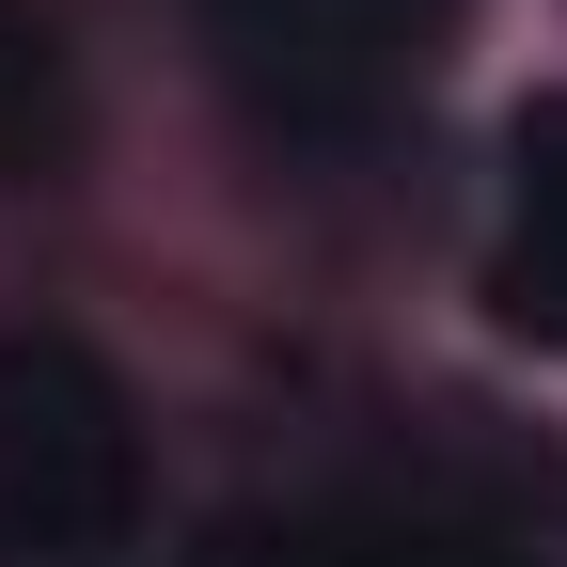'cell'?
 <instances>
[{
	"label": "cell",
	"instance_id": "3957f363",
	"mask_svg": "<svg viewBox=\"0 0 567 567\" xmlns=\"http://www.w3.org/2000/svg\"><path fill=\"white\" fill-rule=\"evenodd\" d=\"M488 331L567 363V95L505 126V205H488Z\"/></svg>",
	"mask_w": 567,
	"mask_h": 567
},
{
	"label": "cell",
	"instance_id": "277c9868",
	"mask_svg": "<svg viewBox=\"0 0 567 567\" xmlns=\"http://www.w3.org/2000/svg\"><path fill=\"white\" fill-rule=\"evenodd\" d=\"M80 158V48L48 0H0V189H48Z\"/></svg>",
	"mask_w": 567,
	"mask_h": 567
},
{
	"label": "cell",
	"instance_id": "5b68a950",
	"mask_svg": "<svg viewBox=\"0 0 567 567\" xmlns=\"http://www.w3.org/2000/svg\"><path fill=\"white\" fill-rule=\"evenodd\" d=\"M252 567H520V551L457 505H331V520L252 536Z\"/></svg>",
	"mask_w": 567,
	"mask_h": 567
},
{
	"label": "cell",
	"instance_id": "6da1fadb",
	"mask_svg": "<svg viewBox=\"0 0 567 567\" xmlns=\"http://www.w3.org/2000/svg\"><path fill=\"white\" fill-rule=\"evenodd\" d=\"M142 536L126 379L63 331H0V567H95Z\"/></svg>",
	"mask_w": 567,
	"mask_h": 567
},
{
	"label": "cell",
	"instance_id": "7a4b0ae2",
	"mask_svg": "<svg viewBox=\"0 0 567 567\" xmlns=\"http://www.w3.org/2000/svg\"><path fill=\"white\" fill-rule=\"evenodd\" d=\"M442 17L457 0H205V48L284 142H363L425 95Z\"/></svg>",
	"mask_w": 567,
	"mask_h": 567
},
{
	"label": "cell",
	"instance_id": "8992f818",
	"mask_svg": "<svg viewBox=\"0 0 567 567\" xmlns=\"http://www.w3.org/2000/svg\"><path fill=\"white\" fill-rule=\"evenodd\" d=\"M205 567H252V536H221V551H205Z\"/></svg>",
	"mask_w": 567,
	"mask_h": 567
}]
</instances>
